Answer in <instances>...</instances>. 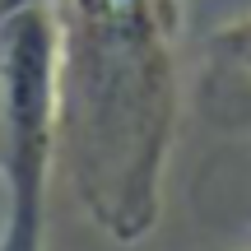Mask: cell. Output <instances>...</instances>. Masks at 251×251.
<instances>
[{
    "label": "cell",
    "instance_id": "cell-1",
    "mask_svg": "<svg viewBox=\"0 0 251 251\" xmlns=\"http://www.w3.org/2000/svg\"><path fill=\"white\" fill-rule=\"evenodd\" d=\"M61 33V135L89 224L117 247L158 228L177 140L186 0H51Z\"/></svg>",
    "mask_w": 251,
    "mask_h": 251
},
{
    "label": "cell",
    "instance_id": "cell-2",
    "mask_svg": "<svg viewBox=\"0 0 251 251\" xmlns=\"http://www.w3.org/2000/svg\"><path fill=\"white\" fill-rule=\"evenodd\" d=\"M5 224L0 251H47V177L61 135V33L51 0L0 9Z\"/></svg>",
    "mask_w": 251,
    "mask_h": 251
},
{
    "label": "cell",
    "instance_id": "cell-3",
    "mask_svg": "<svg viewBox=\"0 0 251 251\" xmlns=\"http://www.w3.org/2000/svg\"><path fill=\"white\" fill-rule=\"evenodd\" d=\"M214 51L224 56L233 70L251 75V14H242V19H233V24L219 28L214 33Z\"/></svg>",
    "mask_w": 251,
    "mask_h": 251
},
{
    "label": "cell",
    "instance_id": "cell-4",
    "mask_svg": "<svg viewBox=\"0 0 251 251\" xmlns=\"http://www.w3.org/2000/svg\"><path fill=\"white\" fill-rule=\"evenodd\" d=\"M14 5H28V0H0V9H14Z\"/></svg>",
    "mask_w": 251,
    "mask_h": 251
},
{
    "label": "cell",
    "instance_id": "cell-5",
    "mask_svg": "<svg viewBox=\"0 0 251 251\" xmlns=\"http://www.w3.org/2000/svg\"><path fill=\"white\" fill-rule=\"evenodd\" d=\"M247 251H251V247H247Z\"/></svg>",
    "mask_w": 251,
    "mask_h": 251
}]
</instances>
